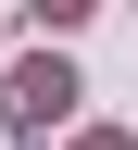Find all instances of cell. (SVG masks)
<instances>
[{
  "mask_svg": "<svg viewBox=\"0 0 138 150\" xmlns=\"http://www.w3.org/2000/svg\"><path fill=\"white\" fill-rule=\"evenodd\" d=\"M63 100H75V75H63V63H13V88H0V125H13V138H38Z\"/></svg>",
  "mask_w": 138,
  "mask_h": 150,
  "instance_id": "6da1fadb",
  "label": "cell"
},
{
  "mask_svg": "<svg viewBox=\"0 0 138 150\" xmlns=\"http://www.w3.org/2000/svg\"><path fill=\"white\" fill-rule=\"evenodd\" d=\"M75 150H126V138H113V125H101V138H75Z\"/></svg>",
  "mask_w": 138,
  "mask_h": 150,
  "instance_id": "7a4b0ae2",
  "label": "cell"
}]
</instances>
